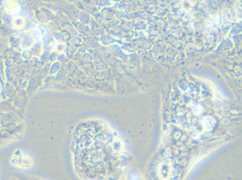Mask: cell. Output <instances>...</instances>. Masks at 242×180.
I'll return each mask as SVG.
<instances>
[{"instance_id":"6da1fadb","label":"cell","mask_w":242,"mask_h":180,"mask_svg":"<svg viewBox=\"0 0 242 180\" xmlns=\"http://www.w3.org/2000/svg\"><path fill=\"white\" fill-rule=\"evenodd\" d=\"M6 9L10 13L16 14L21 11V7L18 3L15 1H9L6 4Z\"/></svg>"}]
</instances>
